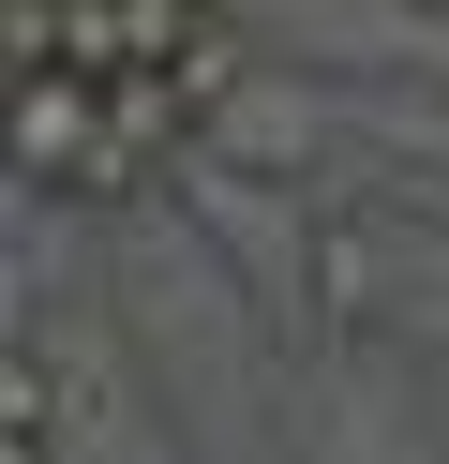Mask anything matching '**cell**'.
Segmentation results:
<instances>
[{
    "mask_svg": "<svg viewBox=\"0 0 449 464\" xmlns=\"http://www.w3.org/2000/svg\"><path fill=\"white\" fill-rule=\"evenodd\" d=\"M15 180L30 195H135L150 150L120 121V75H60V61H15Z\"/></svg>",
    "mask_w": 449,
    "mask_h": 464,
    "instance_id": "6da1fadb",
    "label": "cell"
},
{
    "mask_svg": "<svg viewBox=\"0 0 449 464\" xmlns=\"http://www.w3.org/2000/svg\"><path fill=\"white\" fill-rule=\"evenodd\" d=\"M210 0H15V61H60V75H150L195 45Z\"/></svg>",
    "mask_w": 449,
    "mask_h": 464,
    "instance_id": "7a4b0ae2",
    "label": "cell"
}]
</instances>
